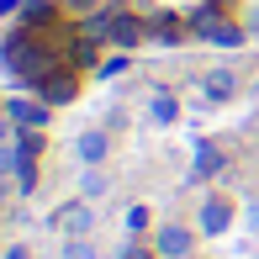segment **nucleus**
Wrapping results in <instances>:
<instances>
[{"mask_svg":"<svg viewBox=\"0 0 259 259\" xmlns=\"http://www.w3.org/2000/svg\"><path fill=\"white\" fill-rule=\"evenodd\" d=\"M0 138H6V116H0Z\"/></svg>","mask_w":259,"mask_h":259,"instance_id":"nucleus-12","label":"nucleus"},{"mask_svg":"<svg viewBox=\"0 0 259 259\" xmlns=\"http://www.w3.org/2000/svg\"><path fill=\"white\" fill-rule=\"evenodd\" d=\"M106 133H79V143H74V154H79V164H101L106 159Z\"/></svg>","mask_w":259,"mask_h":259,"instance_id":"nucleus-4","label":"nucleus"},{"mask_svg":"<svg viewBox=\"0 0 259 259\" xmlns=\"http://www.w3.org/2000/svg\"><path fill=\"white\" fill-rule=\"evenodd\" d=\"M191 228H180V222H164V228L154 233V254L159 259H191Z\"/></svg>","mask_w":259,"mask_h":259,"instance_id":"nucleus-1","label":"nucleus"},{"mask_svg":"<svg viewBox=\"0 0 259 259\" xmlns=\"http://www.w3.org/2000/svg\"><path fill=\"white\" fill-rule=\"evenodd\" d=\"M233 222V201L228 196H206L201 201V233H222Z\"/></svg>","mask_w":259,"mask_h":259,"instance_id":"nucleus-2","label":"nucleus"},{"mask_svg":"<svg viewBox=\"0 0 259 259\" xmlns=\"http://www.w3.org/2000/svg\"><path fill=\"white\" fill-rule=\"evenodd\" d=\"M6 259H32L27 249H21V243H16V249H6Z\"/></svg>","mask_w":259,"mask_h":259,"instance_id":"nucleus-9","label":"nucleus"},{"mask_svg":"<svg viewBox=\"0 0 259 259\" xmlns=\"http://www.w3.org/2000/svg\"><path fill=\"white\" fill-rule=\"evenodd\" d=\"M249 228H259V206H249Z\"/></svg>","mask_w":259,"mask_h":259,"instance_id":"nucleus-10","label":"nucleus"},{"mask_svg":"<svg viewBox=\"0 0 259 259\" xmlns=\"http://www.w3.org/2000/svg\"><path fill=\"white\" fill-rule=\"evenodd\" d=\"M64 259H96V243H85V238H69V243H64Z\"/></svg>","mask_w":259,"mask_h":259,"instance_id":"nucleus-8","label":"nucleus"},{"mask_svg":"<svg viewBox=\"0 0 259 259\" xmlns=\"http://www.w3.org/2000/svg\"><path fill=\"white\" fill-rule=\"evenodd\" d=\"M11 116H16L21 127H42V122H48V111H42L37 101H11Z\"/></svg>","mask_w":259,"mask_h":259,"instance_id":"nucleus-5","label":"nucleus"},{"mask_svg":"<svg viewBox=\"0 0 259 259\" xmlns=\"http://www.w3.org/2000/svg\"><path fill=\"white\" fill-rule=\"evenodd\" d=\"M233 90H238V79H233V69H211V74L201 79V96H206V101H228Z\"/></svg>","mask_w":259,"mask_h":259,"instance_id":"nucleus-3","label":"nucleus"},{"mask_svg":"<svg viewBox=\"0 0 259 259\" xmlns=\"http://www.w3.org/2000/svg\"><path fill=\"white\" fill-rule=\"evenodd\" d=\"M58 228L64 233H85L90 228V206H64L58 211Z\"/></svg>","mask_w":259,"mask_h":259,"instance_id":"nucleus-6","label":"nucleus"},{"mask_svg":"<svg viewBox=\"0 0 259 259\" xmlns=\"http://www.w3.org/2000/svg\"><path fill=\"white\" fill-rule=\"evenodd\" d=\"M148 111H154V122H175L180 106H175V96H154V101H148Z\"/></svg>","mask_w":259,"mask_h":259,"instance_id":"nucleus-7","label":"nucleus"},{"mask_svg":"<svg viewBox=\"0 0 259 259\" xmlns=\"http://www.w3.org/2000/svg\"><path fill=\"white\" fill-rule=\"evenodd\" d=\"M79 6H85V0H79Z\"/></svg>","mask_w":259,"mask_h":259,"instance_id":"nucleus-13","label":"nucleus"},{"mask_svg":"<svg viewBox=\"0 0 259 259\" xmlns=\"http://www.w3.org/2000/svg\"><path fill=\"white\" fill-rule=\"evenodd\" d=\"M122 259H148V254H138V249H127V254H122Z\"/></svg>","mask_w":259,"mask_h":259,"instance_id":"nucleus-11","label":"nucleus"}]
</instances>
